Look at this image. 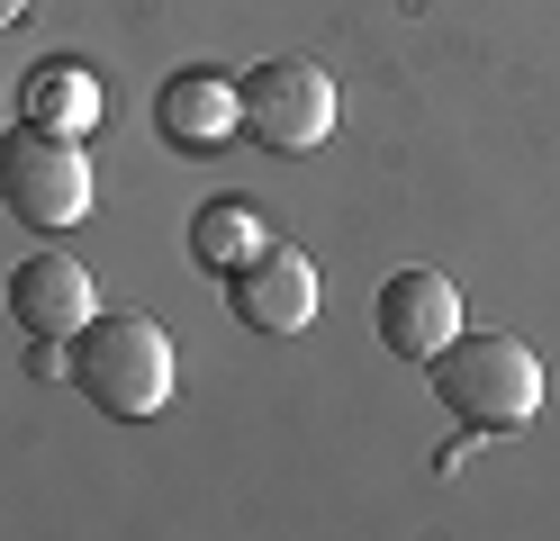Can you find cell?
<instances>
[{"instance_id":"1","label":"cell","mask_w":560,"mask_h":541,"mask_svg":"<svg viewBox=\"0 0 560 541\" xmlns=\"http://www.w3.org/2000/svg\"><path fill=\"white\" fill-rule=\"evenodd\" d=\"M73 388L118 424L163 415L172 407V334L154 316H136V307H100L73 334Z\"/></svg>"},{"instance_id":"2","label":"cell","mask_w":560,"mask_h":541,"mask_svg":"<svg viewBox=\"0 0 560 541\" xmlns=\"http://www.w3.org/2000/svg\"><path fill=\"white\" fill-rule=\"evenodd\" d=\"M434 397L470 433H515L542 415V361L515 334H452L434 352Z\"/></svg>"},{"instance_id":"3","label":"cell","mask_w":560,"mask_h":541,"mask_svg":"<svg viewBox=\"0 0 560 541\" xmlns=\"http://www.w3.org/2000/svg\"><path fill=\"white\" fill-rule=\"evenodd\" d=\"M0 208L37 235H63L73 216L91 208V163H82V136L63 127H10L0 136Z\"/></svg>"},{"instance_id":"4","label":"cell","mask_w":560,"mask_h":541,"mask_svg":"<svg viewBox=\"0 0 560 541\" xmlns=\"http://www.w3.org/2000/svg\"><path fill=\"white\" fill-rule=\"evenodd\" d=\"M235 127L262 144V154H317L335 136V82L299 55H271L235 82Z\"/></svg>"},{"instance_id":"5","label":"cell","mask_w":560,"mask_h":541,"mask_svg":"<svg viewBox=\"0 0 560 541\" xmlns=\"http://www.w3.org/2000/svg\"><path fill=\"white\" fill-rule=\"evenodd\" d=\"M371 325H380V343H389V361H416V371H425V361L462 334V289H452L443 271H389L380 280V298H371Z\"/></svg>"},{"instance_id":"6","label":"cell","mask_w":560,"mask_h":541,"mask_svg":"<svg viewBox=\"0 0 560 541\" xmlns=\"http://www.w3.org/2000/svg\"><path fill=\"white\" fill-rule=\"evenodd\" d=\"M226 307L254 325V334H299L307 316H317V262H307L299 244H262L254 262H235L226 271Z\"/></svg>"},{"instance_id":"7","label":"cell","mask_w":560,"mask_h":541,"mask_svg":"<svg viewBox=\"0 0 560 541\" xmlns=\"http://www.w3.org/2000/svg\"><path fill=\"white\" fill-rule=\"evenodd\" d=\"M10 316H19V334H55V343H73L82 325L100 316V289H91V271H82L63 244H37V252L10 271Z\"/></svg>"},{"instance_id":"8","label":"cell","mask_w":560,"mask_h":541,"mask_svg":"<svg viewBox=\"0 0 560 541\" xmlns=\"http://www.w3.org/2000/svg\"><path fill=\"white\" fill-rule=\"evenodd\" d=\"M154 136L172 144V154H208L218 136H235V82L226 72H172V82L154 91Z\"/></svg>"},{"instance_id":"9","label":"cell","mask_w":560,"mask_h":541,"mask_svg":"<svg viewBox=\"0 0 560 541\" xmlns=\"http://www.w3.org/2000/svg\"><path fill=\"white\" fill-rule=\"evenodd\" d=\"M27 118H37V127H63V136H82L91 118H100V108H109V99H100V72L91 63H37V72H27Z\"/></svg>"},{"instance_id":"10","label":"cell","mask_w":560,"mask_h":541,"mask_svg":"<svg viewBox=\"0 0 560 541\" xmlns=\"http://www.w3.org/2000/svg\"><path fill=\"white\" fill-rule=\"evenodd\" d=\"M271 244V226H262V208L254 199H218V208H199L190 216V252H199V271H235V262H254V252Z\"/></svg>"},{"instance_id":"11","label":"cell","mask_w":560,"mask_h":541,"mask_svg":"<svg viewBox=\"0 0 560 541\" xmlns=\"http://www.w3.org/2000/svg\"><path fill=\"white\" fill-rule=\"evenodd\" d=\"M19 10H27V0H0V27H19Z\"/></svg>"}]
</instances>
